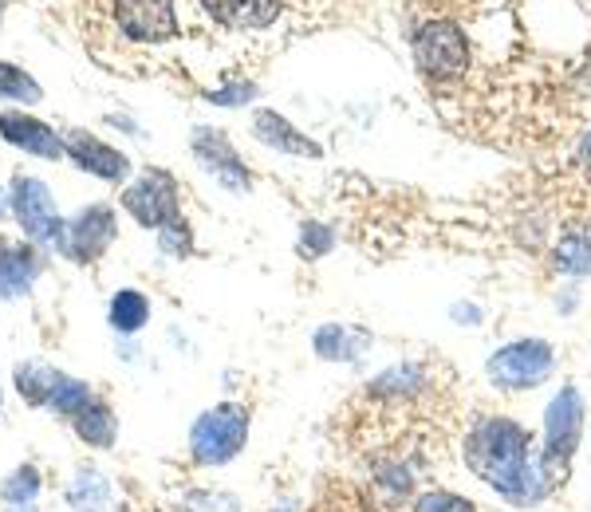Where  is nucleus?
Here are the masks:
<instances>
[{"mask_svg":"<svg viewBox=\"0 0 591 512\" xmlns=\"http://www.w3.org/2000/svg\"><path fill=\"white\" fill-rule=\"evenodd\" d=\"M0 138L9 146L29 150V155L36 158H48V162L68 155V150H64V138H59L48 123H39V118L24 115V111H0Z\"/></svg>","mask_w":591,"mask_h":512,"instance_id":"obj_12","label":"nucleus"},{"mask_svg":"<svg viewBox=\"0 0 591 512\" xmlns=\"http://www.w3.org/2000/svg\"><path fill=\"white\" fill-rule=\"evenodd\" d=\"M249 442V410L237 402H221V407L205 410L190 430V454L205 469L229 465Z\"/></svg>","mask_w":591,"mask_h":512,"instance_id":"obj_3","label":"nucleus"},{"mask_svg":"<svg viewBox=\"0 0 591 512\" xmlns=\"http://www.w3.org/2000/svg\"><path fill=\"white\" fill-rule=\"evenodd\" d=\"M0 12H4V0H0Z\"/></svg>","mask_w":591,"mask_h":512,"instance_id":"obj_29","label":"nucleus"},{"mask_svg":"<svg viewBox=\"0 0 591 512\" xmlns=\"http://www.w3.org/2000/svg\"><path fill=\"white\" fill-rule=\"evenodd\" d=\"M300 249L308 257H323L331 249V232L323 225H304V237H300Z\"/></svg>","mask_w":591,"mask_h":512,"instance_id":"obj_26","label":"nucleus"},{"mask_svg":"<svg viewBox=\"0 0 591 512\" xmlns=\"http://www.w3.org/2000/svg\"><path fill=\"white\" fill-rule=\"evenodd\" d=\"M197 9L225 32H269L284 20V0H197Z\"/></svg>","mask_w":591,"mask_h":512,"instance_id":"obj_8","label":"nucleus"},{"mask_svg":"<svg viewBox=\"0 0 591 512\" xmlns=\"http://www.w3.org/2000/svg\"><path fill=\"white\" fill-rule=\"evenodd\" d=\"M118 225H115V209L111 205H88L79 209L68 221V261L88 264L99 261L103 252L115 244Z\"/></svg>","mask_w":591,"mask_h":512,"instance_id":"obj_9","label":"nucleus"},{"mask_svg":"<svg viewBox=\"0 0 591 512\" xmlns=\"http://www.w3.org/2000/svg\"><path fill=\"white\" fill-rule=\"evenodd\" d=\"M16 395L29 402V407H48L52 402V390L59 387V371L48 367V363H36V359H29V363H16Z\"/></svg>","mask_w":591,"mask_h":512,"instance_id":"obj_16","label":"nucleus"},{"mask_svg":"<svg viewBox=\"0 0 591 512\" xmlns=\"http://www.w3.org/2000/svg\"><path fill=\"white\" fill-rule=\"evenodd\" d=\"M123 209L135 217L143 229H162L166 221L182 217V197H178V182L166 170H146L123 190Z\"/></svg>","mask_w":591,"mask_h":512,"instance_id":"obj_4","label":"nucleus"},{"mask_svg":"<svg viewBox=\"0 0 591 512\" xmlns=\"http://www.w3.org/2000/svg\"><path fill=\"white\" fill-rule=\"evenodd\" d=\"M4 213H9V194L0 190V217H4Z\"/></svg>","mask_w":591,"mask_h":512,"instance_id":"obj_28","label":"nucleus"},{"mask_svg":"<svg viewBox=\"0 0 591 512\" xmlns=\"http://www.w3.org/2000/svg\"><path fill=\"white\" fill-rule=\"evenodd\" d=\"M553 261H556V269L568 272V276H583V272H591V232L568 229L560 237V244H556Z\"/></svg>","mask_w":591,"mask_h":512,"instance_id":"obj_20","label":"nucleus"},{"mask_svg":"<svg viewBox=\"0 0 591 512\" xmlns=\"http://www.w3.org/2000/svg\"><path fill=\"white\" fill-rule=\"evenodd\" d=\"M252 135L261 138L264 146L284 150V155L320 158V146L311 143V138H304L300 130H296L284 115H276V111H257V115H252Z\"/></svg>","mask_w":591,"mask_h":512,"instance_id":"obj_14","label":"nucleus"},{"mask_svg":"<svg viewBox=\"0 0 591 512\" xmlns=\"http://www.w3.org/2000/svg\"><path fill=\"white\" fill-rule=\"evenodd\" d=\"M111 20L130 44H166L178 36L174 0H115Z\"/></svg>","mask_w":591,"mask_h":512,"instance_id":"obj_5","label":"nucleus"},{"mask_svg":"<svg viewBox=\"0 0 591 512\" xmlns=\"http://www.w3.org/2000/svg\"><path fill=\"white\" fill-rule=\"evenodd\" d=\"M150 319V300H146L138 288H118L107 304V323L118 331V335H135V331L146 328Z\"/></svg>","mask_w":591,"mask_h":512,"instance_id":"obj_17","label":"nucleus"},{"mask_svg":"<svg viewBox=\"0 0 591 512\" xmlns=\"http://www.w3.org/2000/svg\"><path fill=\"white\" fill-rule=\"evenodd\" d=\"M71 430H76L79 442L95 445V450H111V445H115V437H118L115 414H111V407H107V402H99V398H91L88 407L71 418Z\"/></svg>","mask_w":591,"mask_h":512,"instance_id":"obj_15","label":"nucleus"},{"mask_svg":"<svg viewBox=\"0 0 591 512\" xmlns=\"http://www.w3.org/2000/svg\"><path fill=\"white\" fill-rule=\"evenodd\" d=\"M39 489H44V477H39L36 465L24 462L0 481V501L9 504V509H29V504H36Z\"/></svg>","mask_w":591,"mask_h":512,"instance_id":"obj_19","label":"nucleus"},{"mask_svg":"<svg viewBox=\"0 0 591 512\" xmlns=\"http://www.w3.org/2000/svg\"><path fill=\"white\" fill-rule=\"evenodd\" d=\"M158 244H162L166 257H190V249H194V237H190V225H185V217H174V221H166L162 229H158Z\"/></svg>","mask_w":591,"mask_h":512,"instance_id":"obj_23","label":"nucleus"},{"mask_svg":"<svg viewBox=\"0 0 591 512\" xmlns=\"http://www.w3.org/2000/svg\"><path fill=\"white\" fill-rule=\"evenodd\" d=\"M414 512H477L474 501H466V497L457 493H427L414 501Z\"/></svg>","mask_w":591,"mask_h":512,"instance_id":"obj_25","label":"nucleus"},{"mask_svg":"<svg viewBox=\"0 0 591 512\" xmlns=\"http://www.w3.org/2000/svg\"><path fill=\"white\" fill-rule=\"evenodd\" d=\"M316 351H320L323 359H351L355 351H348V331L336 328V323H328V328L316 331Z\"/></svg>","mask_w":591,"mask_h":512,"instance_id":"obj_24","label":"nucleus"},{"mask_svg":"<svg viewBox=\"0 0 591 512\" xmlns=\"http://www.w3.org/2000/svg\"><path fill=\"white\" fill-rule=\"evenodd\" d=\"M91 398H95V395H91V387L83 383V378H68V375H64V378H59V387L52 390L48 410L56 418H76L79 410L88 407Z\"/></svg>","mask_w":591,"mask_h":512,"instance_id":"obj_22","label":"nucleus"},{"mask_svg":"<svg viewBox=\"0 0 591 512\" xmlns=\"http://www.w3.org/2000/svg\"><path fill=\"white\" fill-rule=\"evenodd\" d=\"M529 445L533 434L513 418H477L466 434V465L509 501H536Z\"/></svg>","mask_w":591,"mask_h":512,"instance_id":"obj_1","label":"nucleus"},{"mask_svg":"<svg viewBox=\"0 0 591 512\" xmlns=\"http://www.w3.org/2000/svg\"><path fill=\"white\" fill-rule=\"evenodd\" d=\"M194 155H197V162H202L205 170L225 185V190H234V194H249L252 178H249V170H245L241 155L234 150V143H229L225 135H217V130H209V126H197Z\"/></svg>","mask_w":591,"mask_h":512,"instance_id":"obj_10","label":"nucleus"},{"mask_svg":"<svg viewBox=\"0 0 591 512\" xmlns=\"http://www.w3.org/2000/svg\"><path fill=\"white\" fill-rule=\"evenodd\" d=\"M548 371H553V348L541 343V339L509 343V348H501L489 359V378H493L497 387H509V390L536 387V383L548 378Z\"/></svg>","mask_w":591,"mask_h":512,"instance_id":"obj_6","label":"nucleus"},{"mask_svg":"<svg viewBox=\"0 0 591 512\" xmlns=\"http://www.w3.org/2000/svg\"><path fill=\"white\" fill-rule=\"evenodd\" d=\"M39 252L32 241H9L0 237V296H24L39 276Z\"/></svg>","mask_w":591,"mask_h":512,"instance_id":"obj_13","label":"nucleus"},{"mask_svg":"<svg viewBox=\"0 0 591 512\" xmlns=\"http://www.w3.org/2000/svg\"><path fill=\"white\" fill-rule=\"evenodd\" d=\"M252 95V83H234V88H221V91H214V103L217 106H237V103H245V99Z\"/></svg>","mask_w":591,"mask_h":512,"instance_id":"obj_27","label":"nucleus"},{"mask_svg":"<svg viewBox=\"0 0 591 512\" xmlns=\"http://www.w3.org/2000/svg\"><path fill=\"white\" fill-rule=\"evenodd\" d=\"M580 395L576 390H564L553 402V418H548V454H544V481L556 485L564 481V469H568V457L576 450V437H580Z\"/></svg>","mask_w":591,"mask_h":512,"instance_id":"obj_7","label":"nucleus"},{"mask_svg":"<svg viewBox=\"0 0 591 512\" xmlns=\"http://www.w3.org/2000/svg\"><path fill=\"white\" fill-rule=\"evenodd\" d=\"M68 504L76 512H103L111 504V485L99 469H79L68 485Z\"/></svg>","mask_w":591,"mask_h":512,"instance_id":"obj_18","label":"nucleus"},{"mask_svg":"<svg viewBox=\"0 0 591 512\" xmlns=\"http://www.w3.org/2000/svg\"><path fill=\"white\" fill-rule=\"evenodd\" d=\"M64 150L68 158L79 166V170H88V174L103 178V182H123L130 174V158L115 146H107L103 138L88 135V130H68L64 135Z\"/></svg>","mask_w":591,"mask_h":512,"instance_id":"obj_11","label":"nucleus"},{"mask_svg":"<svg viewBox=\"0 0 591 512\" xmlns=\"http://www.w3.org/2000/svg\"><path fill=\"white\" fill-rule=\"evenodd\" d=\"M0 99H12V103H39L44 99V88H39L36 79L29 76L24 68H16V64H4L0 59Z\"/></svg>","mask_w":591,"mask_h":512,"instance_id":"obj_21","label":"nucleus"},{"mask_svg":"<svg viewBox=\"0 0 591 512\" xmlns=\"http://www.w3.org/2000/svg\"><path fill=\"white\" fill-rule=\"evenodd\" d=\"M9 205L32 244H44V249H56L59 257H68V221L56 213V197H52V190L39 178L32 174L12 178Z\"/></svg>","mask_w":591,"mask_h":512,"instance_id":"obj_2","label":"nucleus"}]
</instances>
